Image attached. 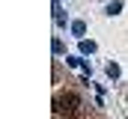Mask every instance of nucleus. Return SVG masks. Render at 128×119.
Instances as JSON below:
<instances>
[{
	"mask_svg": "<svg viewBox=\"0 0 128 119\" xmlns=\"http://www.w3.org/2000/svg\"><path fill=\"white\" fill-rule=\"evenodd\" d=\"M57 107H66L68 113H74V110L80 107V95H78V92H63V95L57 98Z\"/></svg>",
	"mask_w": 128,
	"mask_h": 119,
	"instance_id": "1",
	"label": "nucleus"
}]
</instances>
